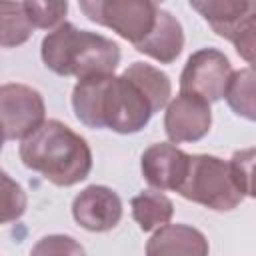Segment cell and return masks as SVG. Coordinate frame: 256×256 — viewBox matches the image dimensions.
<instances>
[{
  "label": "cell",
  "instance_id": "6da1fadb",
  "mask_svg": "<svg viewBox=\"0 0 256 256\" xmlns=\"http://www.w3.org/2000/svg\"><path fill=\"white\" fill-rule=\"evenodd\" d=\"M74 116L88 128H108L118 134H136L152 118L154 106L136 82L124 74H104L78 80L72 90Z\"/></svg>",
  "mask_w": 256,
  "mask_h": 256
},
{
  "label": "cell",
  "instance_id": "7a4b0ae2",
  "mask_svg": "<svg viewBox=\"0 0 256 256\" xmlns=\"http://www.w3.org/2000/svg\"><path fill=\"white\" fill-rule=\"evenodd\" d=\"M26 168L42 174L54 186H74L92 170L88 142L60 120H44L18 148Z\"/></svg>",
  "mask_w": 256,
  "mask_h": 256
},
{
  "label": "cell",
  "instance_id": "3957f363",
  "mask_svg": "<svg viewBox=\"0 0 256 256\" xmlns=\"http://www.w3.org/2000/svg\"><path fill=\"white\" fill-rule=\"evenodd\" d=\"M42 62L58 76L78 80L114 74L120 64V46L102 34L80 30L72 22H62L48 32L40 46Z\"/></svg>",
  "mask_w": 256,
  "mask_h": 256
},
{
  "label": "cell",
  "instance_id": "277c9868",
  "mask_svg": "<svg viewBox=\"0 0 256 256\" xmlns=\"http://www.w3.org/2000/svg\"><path fill=\"white\" fill-rule=\"evenodd\" d=\"M176 192L216 212H228L246 198L230 162L212 154H190L188 170Z\"/></svg>",
  "mask_w": 256,
  "mask_h": 256
},
{
  "label": "cell",
  "instance_id": "5b68a950",
  "mask_svg": "<svg viewBox=\"0 0 256 256\" xmlns=\"http://www.w3.org/2000/svg\"><path fill=\"white\" fill-rule=\"evenodd\" d=\"M210 28L230 40L236 52L248 62H254V32H256V4L248 0H190Z\"/></svg>",
  "mask_w": 256,
  "mask_h": 256
},
{
  "label": "cell",
  "instance_id": "8992f818",
  "mask_svg": "<svg viewBox=\"0 0 256 256\" xmlns=\"http://www.w3.org/2000/svg\"><path fill=\"white\" fill-rule=\"evenodd\" d=\"M78 6L90 22L110 28L134 46L152 32L160 8L150 0H82Z\"/></svg>",
  "mask_w": 256,
  "mask_h": 256
},
{
  "label": "cell",
  "instance_id": "52a82bcc",
  "mask_svg": "<svg viewBox=\"0 0 256 256\" xmlns=\"http://www.w3.org/2000/svg\"><path fill=\"white\" fill-rule=\"evenodd\" d=\"M232 64L224 52L216 48H200L184 64L180 74V94L196 96L208 104L224 98Z\"/></svg>",
  "mask_w": 256,
  "mask_h": 256
},
{
  "label": "cell",
  "instance_id": "ba28073f",
  "mask_svg": "<svg viewBox=\"0 0 256 256\" xmlns=\"http://www.w3.org/2000/svg\"><path fill=\"white\" fill-rule=\"evenodd\" d=\"M46 120L42 94L26 84L0 86V128L6 140H24Z\"/></svg>",
  "mask_w": 256,
  "mask_h": 256
},
{
  "label": "cell",
  "instance_id": "9c48e42d",
  "mask_svg": "<svg viewBox=\"0 0 256 256\" xmlns=\"http://www.w3.org/2000/svg\"><path fill=\"white\" fill-rule=\"evenodd\" d=\"M212 126L210 104L188 94H178L166 104L164 114V132L170 144L198 142L202 140Z\"/></svg>",
  "mask_w": 256,
  "mask_h": 256
},
{
  "label": "cell",
  "instance_id": "30bf717a",
  "mask_svg": "<svg viewBox=\"0 0 256 256\" xmlns=\"http://www.w3.org/2000/svg\"><path fill=\"white\" fill-rule=\"evenodd\" d=\"M72 216L84 230L108 232L116 228L122 218V200L112 188L92 184L76 194L72 202Z\"/></svg>",
  "mask_w": 256,
  "mask_h": 256
},
{
  "label": "cell",
  "instance_id": "8fae6325",
  "mask_svg": "<svg viewBox=\"0 0 256 256\" xmlns=\"http://www.w3.org/2000/svg\"><path fill=\"white\" fill-rule=\"evenodd\" d=\"M190 154L170 142H156L142 152L140 168L144 180L156 190H174L186 176Z\"/></svg>",
  "mask_w": 256,
  "mask_h": 256
},
{
  "label": "cell",
  "instance_id": "7c38bea8",
  "mask_svg": "<svg viewBox=\"0 0 256 256\" xmlns=\"http://www.w3.org/2000/svg\"><path fill=\"white\" fill-rule=\"evenodd\" d=\"M206 236L190 224H166L146 242V256H208Z\"/></svg>",
  "mask_w": 256,
  "mask_h": 256
},
{
  "label": "cell",
  "instance_id": "4fadbf2b",
  "mask_svg": "<svg viewBox=\"0 0 256 256\" xmlns=\"http://www.w3.org/2000/svg\"><path fill=\"white\" fill-rule=\"evenodd\" d=\"M134 48L138 52L154 58L160 64H172L180 56V52L184 48V30H182V24L168 10L158 8L156 24H154L152 32L138 46H134Z\"/></svg>",
  "mask_w": 256,
  "mask_h": 256
},
{
  "label": "cell",
  "instance_id": "5bb4252c",
  "mask_svg": "<svg viewBox=\"0 0 256 256\" xmlns=\"http://www.w3.org/2000/svg\"><path fill=\"white\" fill-rule=\"evenodd\" d=\"M130 206H132V218L136 220L142 232H152L166 226L174 214L172 200L166 194L154 190H144L136 194Z\"/></svg>",
  "mask_w": 256,
  "mask_h": 256
},
{
  "label": "cell",
  "instance_id": "9a60e30c",
  "mask_svg": "<svg viewBox=\"0 0 256 256\" xmlns=\"http://www.w3.org/2000/svg\"><path fill=\"white\" fill-rule=\"evenodd\" d=\"M122 74L138 84V88L152 102L154 112L162 110L168 104L170 94H172V84H170L168 74H164L160 68L146 64V62H132Z\"/></svg>",
  "mask_w": 256,
  "mask_h": 256
},
{
  "label": "cell",
  "instance_id": "2e32d148",
  "mask_svg": "<svg viewBox=\"0 0 256 256\" xmlns=\"http://www.w3.org/2000/svg\"><path fill=\"white\" fill-rule=\"evenodd\" d=\"M32 22L24 2H0V46L16 48L32 36Z\"/></svg>",
  "mask_w": 256,
  "mask_h": 256
},
{
  "label": "cell",
  "instance_id": "e0dca14e",
  "mask_svg": "<svg viewBox=\"0 0 256 256\" xmlns=\"http://www.w3.org/2000/svg\"><path fill=\"white\" fill-rule=\"evenodd\" d=\"M224 98L228 106L232 108L234 114L246 118V120H256V104H254V70L252 66L236 70L230 74Z\"/></svg>",
  "mask_w": 256,
  "mask_h": 256
},
{
  "label": "cell",
  "instance_id": "ac0fdd59",
  "mask_svg": "<svg viewBox=\"0 0 256 256\" xmlns=\"http://www.w3.org/2000/svg\"><path fill=\"white\" fill-rule=\"evenodd\" d=\"M28 206L24 188L0 168V224H10L22 218Z\"/></svg>",
  "mask_w": 256,
  "mask_h": 256
},
{
  "label": "cell",
  "instance_id": "d6986e66",
  "mask_svg": "<svg viewBox=\"0 0 256 256\" xmlns=\"http://www.w3.org/2000/svg\"><path fill=\"white\" fill-rule=\"evenodd\" d=\"M28 18L34 28L42 30H54L64 22V16L68 12V2H36L28 0L24 2Z\"/></svg>",
  "mask_w": 256,
  "mask_h": 256
},
{
  "label": "cell",
  "instance_id": "ffe728a7",
  "mask_svg": "<svg viewBox=\"0 0 256 256\" xmlns=\"http://www.w3.org/2000/svg\"><path fill=\"white\" fill-rule=\"evenodd\" d=\"M28 256H86L82 244L66 234L42 236L30 250Z\"/></svg>",
  "mask_w": 256,
  "mask_h": 256
},
{
  "label": "cell",
  "instance_id": "44dd1931",
  "mask_svg": "<svg viewBox=\"0 0 256 256\" xmlns=\"http://www.w3.org/2000/svg\"><path fill=\"white\" fill-rule=\"evenodd\" d=\"M252 158H254V148H246L240 152H234V156L228 160L238 184L244 188L246 196H254L252 192Z\"/></svg>",
  "mask_w": 256,
  "mask_h": 256
},
{
  "label": "cell",
  "instance_id": "7402d4cb",
  "mask_svg": "<svg viewBox=\"0 0 256 256\" xmlns=\"http://www.w3.org/2000/svg\"><path fill=\"white\" fill-rule=\"evenodd\" d=\"M4 140H6V138H4V134H2V128H0V150H2V144H4Z\"/></svg>",
  "mask_w": 256,
  "mask_h": 256
}]
</instances>
